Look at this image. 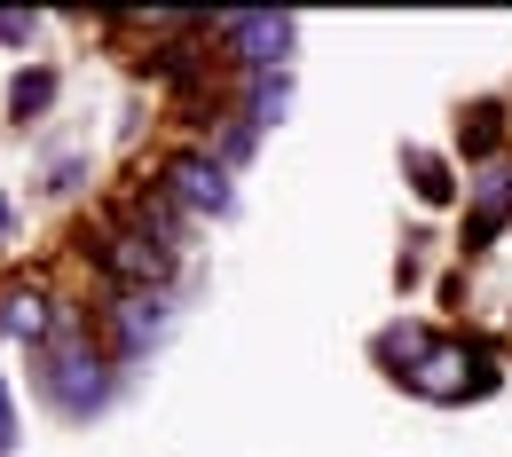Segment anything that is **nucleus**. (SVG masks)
<instances>
[{
  "mask_svg": "<svg viewBox=\"0 0 512 457\" xmlns=\"http://www.w3.org/2000/svg\"><path fill=\"white\" fill-rule=\"evenodd\" d=\"M221 32H229V48H237L253 71H268L284 48H292V16H221Z\"/></svg>",
  "mask_w": 512,
  "mask_h": 457,
  "instance_id": "20e7f679",
  "label": "nucleus"
},
{
  "mask_svg": "<svg viewBox=\"0 0 512 457\" xmlns=\"http://www.w3.org/2000/svg\"><path fill=\"white\" fill-rule=\"evenodd\" d=\"M32 32H40V16H16V8H0V40H8V48H24Z\"/></svg>",
  "mask_w": 512,
  "mask_h": 457,
  "instance_id": "f8f14e48",
  "label": "nucleus"
},
{
  "mask_svg": "<svg viewBox=\"0 0 512 457\" xmlns=\"http://www.w3.org/2000/svg\"><path fill=\"white\" fill-rule=\"evenodd\" d=\"M158 331H166V300H142V292H134L127 308H119V339H127V355H142Z\"/></svg>",
  "mask_w": 512,
  "mask_h": 457,
  "instance_id": "0eeeda50",
  "label": "nucleus"
},
{
  "mask_svg": "<svg viewBox=\"0 0 512 457\" xmlns=\"http://www.w3.org/2000/svg\"><path fill=\"white\" fill-rule=\"evenodd\" d=\"M505 221H512V166H489L473 182V245H489Z\"/></svg>",
  "mask_w": 512,
  "mask_h": 457,
  "instance_id": "39448f33",
  "label": "nucleus"
},
{
  "mask_svg": "<svg viewBox=\"0 0 512 457\" xmlns=\"http://www.w3.org/2000/svg\"><path fill=\"white\" fill-rule=\"evenodd\" d=\"M16 450V418H8V387H0V457Z\"/></svg>",
  "mask_w": 512,
  "mask_h": 457,
  "instance_id": "ddd939ff",
  "label": "nucleus"
},
{
  "mask_svg": "<svg viewBox=\"0 0 512 457\" xmlns=\"http://www.w3.org/2000/svg\"><path fill=\"white\" fill-rule=\"evenodd\" d=\"M166 182H174V197H182L190 213H229V205H237L229 174H221L213 158H174V166H166Z\"/></svg>",
  "mask_w": 512,
  "mask_h": 457,
  "instance_id": "7ed1b4c3",
  "label": "nucleus"
},
{
  "mask_svg": "<svg viewBox=\"0 0 512 457\" xmlns=\"http://www.w3.org/2000/svg\"><path fill=\"white\" fill-rule=\"evenodd\" d=\"M0 331H8V292H0Z\"/></svg>",
  "mask_w": 512,
  "mask_h": 457,
  "instance_id": "4468645a",
  "label": "nucleus"
},
{
  "mask_svg": "<svg viewBox=\"0 0 512 457\" xmlns=\"http://www.w3.org/2000/svg\"><path fill=\"white\" fill-rule=\"evenodd\" d=\"M48 95H56V79H48V71H32V79H16V111H40Z\"/></svg>",
  "mask_w": 512,
  "mask_h": 457,
  "instance_id": "9b49d317",
  "label": "nucleus"
},
{
  "mask_svg": "<svg viewBox=\"0 0 512 457\" xmlns=\"http://www.w3.org/2000/svg\"><path fill=\"white\" fill-rule=\"evenodd\" d=\"M379 355H386V363H402L394 379H402V387H418L426 402H465V394H489V387H497V371H489V355H481V347L434 339V331H418V324L386 331Z\"/></svg>",
  "mask_w": 512,
  "mask_h": 457,
  "instance_id": "f257e3e1",
  "label": "nucleus"
},
{
  "mask_svg": "<svg viewBox=\"0 0 512 457\" xmlns=\"http://www.w3.org/2000/svg\"><path fill=\"white\" fill-rule=\"evenodd\" d=\"M48 292H32V284H16L8 292V339H48Z\"/></svg>",
  "mask_w": 512,
  "mask_h": 457,
  "instance_id": "6e6552de",
  "label": "nucleus"
},
{
  "mask_svg": "<svg viewBox=\"0 0 512 457\" xmlns=\"http://www.w3.org/2000/svg\"><path fill=\"white\" fill-rule=\"evenodd\" d=\"M284 103H292V79L276 71V79H260V95H253V127H276L284 119Z\"/></svg>",
  "mask_w": 512,
  "mask_h": 457,
  "instance_id": "1a4fd4ad",
  "label": "nucleus"
},
{
  "mask_svg": "<svg viewBox=\"0 0 512 457\" xmlns=\"http://www.w3.org/2000/svg\"><path fill=\"white\" fill-rule=\"evenodd\" d=\"M410 174H418V197H426V205H442V197H449V166H442V158L410 150Z\"/></svg>",
  "mask_w": 512,
  "mask_h": 457,
  "instance_id": "9d476101",
  "label": "nucleus"
},
{
  "mask_svg": "<svg viewBox=\"0 0 512 457\" xmlns=\"http://www.w3.org/2000/svg\"><path fill=\"white\" fill-rule=\"evenodd\" d=\"M103 268H111L119 284H158V276H166V245H150V237H111V245H103Z\"/></svg>",
  "mask_w": 512,
  "mask_h": 457,
  "instance_id": "423d86ee",
  "label": "nucleus"
},
{
  "mask_svg": "<svg viewBox=\"0 0 512 457\" xmlns=\"http://www.w3.org/2000/svg\"><path fill=\"white\" fill-rule=\"evenodd\" d=\"M48 387H56V402H64L71 418L103 402V363L87 355V339H79L71 324H56V355H48Z\"/></svg>",
  "mask_w": 512,
  "mask_h": 457,
  "instance_id": "f03ea898",
  "label": "nucleus"
},
{
  "mask_svg": "<svg viewBox=\"0 0 512 457\" xmlns=\"http://www.w3.org/2000/svg\"><path fill=\"white\" fill-rule=\"evenodd\" d=\"M0 229H8V213H0Z\"/></svg>",
  "mask_w": 512,
  "mask_h": 457,
  "instance_id": "2eb2a0df",
  "label": "nucleus"
}]
</instances>
